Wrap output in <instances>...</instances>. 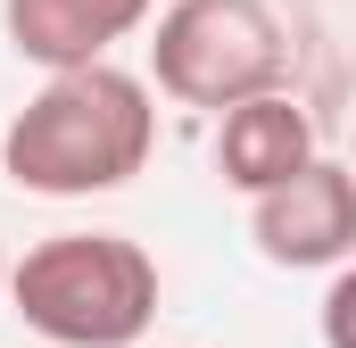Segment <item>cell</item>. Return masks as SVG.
I'll return each mask as SVG.
<instances>
[{"instance_id":"6da1fadb","label":"cell","mask_w":356,"mask_h":348,"mask_svg":"<svg viewBox=\"0 0 356 348\" xmlns=\"http://www.w3.org/2000/svg\"><path fill=\"white\" fill-rule=\"evenodd\" d=\"M158 150V100L133 67L91 58L58 67L33 91L8 133H0V174L33 199H91V191H124Z\"/></svg>"},{"instance_id":"ba28073f","label":"cell","mask_w":356,"mask_h":348,"mask_svg":"<svg viewBox=\"0 0 356 348\" xmlns=\"http://www.w3.org/2000/svg\"><path fill=\"white\" fill-rule=\"evenodd\" d=\"M0 290H8V249H0Z\"/></svg>"},{"instance_id":"277c9868","label":"cell","mask_w":356,"mask_h":348,"mask_svg":"<svg viewBox=\"0 0 356 348\" xmlns=\"http://www.w3.org/2000/svg\"><path fill=\"white\" fill-rule=\"evenodd\" d=\"M249 241L257 258L282 274H323V265L356 258V166L340 158H315L290 182H273L249 199Z\"/></svg>"},{"instance_id":"8992f818","label":"cell","mask_w":356,"mask_h":348,"mask_svg":"<svg viewBox=\"0 0 356 348\" xmlns=\"http://www.w3.org/2000/svg\"><path fill=\"white\" fill-rule=\"evenodd\" d=\"M0 25L17 58L58 75V67H91L116 42H133L149 25V0H0Z\"/></svg>"},{"instance_id":"3957f363","label":"cell","mask_w":356,"mask_h":348,"mask_svg":"<svg viewBox=\"0 0 356 348\" xmlns=\"http://www.w3.org/2000/svg\"><path fill=\"white\" fill-rule=\"evenodd\" d=\"M290 75V33L273 0H175L149 25V84L182 108H232Z\"/></svg>"},{"instance_id":"52a82bcc","label":"cell","mask_w":356,"mask_h":348,"mask_svg":"<svg viewBox=\"0 0 356 348\" xmlns=\"http://www.w3.org/2000/svg\"><path fill=\"white\" fill-rule=\"evenodd\" d=\"M323 348H356V258L332 265V290H323Z\"/></svg>"},{"instance_id":"7a4b0ae2","label":"cell","mask_w":356,"mask_h":348,"mask_svg":"<svg viewBox=\"0 0 356 348\" xmlns=\"http://www.w3.org/2000/svg\"><path fill=\"white\" fill-rule=\"evenodd\" d=\"M8 299L50 348H141L158 324V258L124 232H50L8 265Z\"/></svg>"},{"instance_id":"5b68a950","label":"cell","mask_w":356,"mask_h":348,"mask_svg":"<svg viewBox=\"0 0 356 348\" xmlns=\"http://www.w3.org/2000/svg\"><path fill=\"white\" fill-rule=\"evenodd\" d=\"M323 150H315V116L290 100V91H249V100H232L224 116H216V174L241 191V199H257L273 182H290L298 166H315Z\"/></svg>"}]
</instances>
